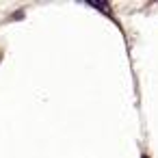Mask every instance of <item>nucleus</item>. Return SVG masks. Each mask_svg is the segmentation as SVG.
Returning a JSON list of instances; mask_svg holds the SVG:
<instances>
[{
    "mask_svg": "<svg viewBox=\"0 0 158 158\" xmlns=\"http://www.w3.org/2000/svg\"><path fill=\"white\" fill-rule=\"evenodd\" d=\"M89 5H91V7H95V9H106V5H104V2H100V0H91Z\"/></svg>",
    "mask_w": 158,
    "mask_h": 158,
    "instance_id": "nucleus-1",
    "label": "nucleus"
}]
</instances>
